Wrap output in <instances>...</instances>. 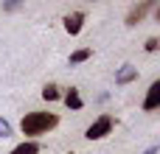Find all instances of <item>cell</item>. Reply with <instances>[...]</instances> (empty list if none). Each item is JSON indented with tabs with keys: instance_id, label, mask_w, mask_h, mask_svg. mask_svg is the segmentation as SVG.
Segmentation results:
<instances>
[{
	"instance_id": "obj_1",
	"label": "cell",
	"mask_w": 160,
	"mask_h": 154,
	"mask_svg": "<svg viewBox=\"0 0 160 154\" xmlns=\"http://www.w3.org/2000/svg\"><path fill=\"white\" fill-rule=\"evenodd\" d=\"M59 126V115L56 112H28L22 121H20V129L28 140L39 137V135H48L51 129Z\"/></svg>"
},
{
	"instance_id": "obj_2",
	"label": "cell",
	"mask_w": 160,
	"mask_h": 154,
	"mask_svg": "<svg viewBox=\"0 0 160 154\" xmlns=\"http://www.w3.org/2000/svg\"><path fill=\"white\" fill-rule=\"evenodd\" d=\"M112 126H115L112 115H98V118L84 129V137H87V140H104V137L112 132Z\"/></svg>"
},
{
	"instance_id": "obj_3",
	"label": "cell",
	"mask_w": 160,
	"mask_h": 154,
	"mask_svg": "<svg viewBox=\"0 0 160 154\" xmlns=\"http://www.w3.org/2000/svg\"><path fill=\"white\" fill-rule=\"evenodd\" d=\"M84 20H87V14H84V11H70V14L65 17V31H68L70 36H76V34L82 31Z\"/></svg>"
},
{
	"instance_id": "obj_4",
	"label": "cell",
	"mask_w": 160,
	"mask_h": 154,
	"mask_svg": "<svg viewBox=\"0 0 160 154\" xmlns=\"http://www.w3.org/2000/svg\"><path fill=\"white\" fill-rule=\"evenodd\" d=\"M158 107H160V81H152V84H149V93H146V98H143V109L152 112V109H158Z\"/></svg>"
},
{
	"instance_id": "obj_5",
	"label": "cell",
	"mask_w": 160,
	"mask_h": 154,
	"mask_svg": "<svg viewBox=\"0 0 160 154\" xmlns=\"http://www.w3.org/2000/svg\"><path fill=\"white\" fill-rule=\"evenodd\" d=\"M138 79V70L132 67V65H124L118 73H115V84H129V81H135Z\"/></svg>"
},
{
	"instance_id": "obj_6",
	"label": "cell",
	"mask_w": 160,
	"mask_h": 154,
	"mask_svg": "<svg viewBox=\"0 0 160 154\" xmlns=\"http://www.w3.org/2000/svg\"><path fill=\"white\" fill-rule=\"evenodd\" d=\"M62 101L68 104V109H82V107H84V101H82V95H79L76 87H70V90L62 95Z\"/></svg>"
},
{
	"instance_id": "obj_7",
	"label": "cell",
	"mask_w": 160,
	"mask_h": 154,
	"mask_svg": "<svg viewBox=\"0 0 160 154\" xmlns=\"http://www.w3.org/2000/svg\"><path fill=\"white\" fill-rule=\"evenodd\" d=\"M146 11H149V3H141V6H135V8L127 14V25H138V22L146 17Z\"/></svg>"
},
{
	"instance_id": "obj_8",
	"label": "cell",
	"mask_w": 160,
	"mask_h": 154,
	"mask_svg": "<svg viewBox=\"0 0 160 154\" xmlns=\"http://www.w3.org/2000/svg\"><path fill=\"white\" fill-rule=\"evenodd\" d=\"M8 154H39V143L37 140H22L20 146H14Z\"/></svg>"
},
{
	"instance_id": "obj_9",
	"label": "cell",
	"mask_w": 160,
	"mask_h": 154,
	"mask_svg": "<svg viewBox=\"0 0 160 154\" xmlns=\"http://www.w3.org/2000/svg\"><path fill=\"white\" fill-rule=\"evenodd\" d=\"M93 56V51L90 48H79V51H73L70 53V65H82V62H87Z\"/></svg>"
},
{
	"instance_id": "obj_10",
	"label": "cell",
	"mask_w": 160,
	"mask_h": 154,
	"mask_svg": "<svg viewBox=\"0 0 160 154\" xmlns=\"http://www.w3.org/2000/svg\"><path fill=\"white\" fill-rule=\"evenodd\" d=\"M42 98H45V101H59L62 93H59L56 84H45V87H42Z\"/></svg>"
},
{
	"instance_id": "obj_11",
	"label": "cell",
	"mask_w": 160,
	"mask_h": 154,
	"mask_svg": "<svg viewBox=\"0 0 160 154\" xmlns=\"http://www.w3.org/2000/svg\"><path fill=\"white\" fill-rule=\"evenodd\" d=\"M0 137H3V140H6V137H11V123H8V121H3V118H0Z\"/></svg>"
},
{
	"instance_id": "obj_12",
	"label": "cell",
	"mask_w": 160,
	"mask_h": 154,
	"mask_svg": "<svg viewBox=\"0 0 160 154\" xmlns=\"http://www.w3.org/2000/svg\"><path fill=\"white\" fill-rule=\"evenodd\" d=\"M143 48H146L149 53H155V51L160 48V39H158V36H152V39H146V45H143Z\"/></svg>"
},
{
	"instance_id": "obj_13",
	"label": "cell",
	"mask_w": 160,
	"mask_h": 154,
	"mask_svg": "<svg viewBox=\"0 0 160 154\" xmlns=\"http://www.w3.org/2000/svg\"><path fill=\"white\" fill-rule=\"evenodd\" d=\"M146 154H158V146H152V149H146Z\"/></svg>"
},
{
	"instance_id": "obj_14",
	"label": "cell",
	"mask_w": 160,
	"mask_h": 154,
	"mask_svg": "<svg viewBox=\"0 0 160 154\" xmlns=\"http://www.w3.org/2000/svg\"><path fill=\"white\" fill-rule=\"evenodd\" d=\"M70 154H73V152H70Z\"/></svg>"
}]
</instances>
